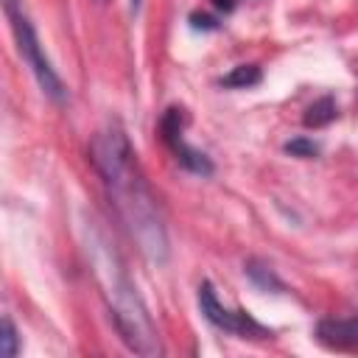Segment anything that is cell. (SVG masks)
I'll return each mask as SVG.
<instances>
[{
  "label": "cell",
  "instance_id": "1",
  "mask_svg": "<svg viewBox=\"0 0 358 358\" xmlns=\"http://www.w3.org/2000/svg\"><path fill=\"white\" fill-rule=\"evenodd\" d=\"M90 154H92V165L98 168L106 185V193L112 199V207L120 224L129 229V235L134 238L145 260L162 266L168 260L165 224H162L157 199L134 159L129 137L117 123H109L92 137Z\"/></svg>",
  "mask_w": 358,
  "mask_h": 358
},
{
  "label": "cell",
  "instance_id": "2",
  "mask_svg": "<svg viewBox=\"0 0 358 358\" xmlns=\"http://www.w3.org/2000/svg\"><path fill=\"white\" fill-rule=\"evenodd\" d=\"M87 252L92 260V271L103 288L106 305L112 310L115 327L120 333V338L140 355H159V336L154 330V322L143 305V299L137 296V288L131 285L120 257L115 249H109V243L103 241V235L95 229L87 241Z\"/></svg>",
  "mask_w": 358,
  "mask_h": 358
},
{
  "label": "cell",
  "instance_id": "3",
  "mask_svg": "<svg viewBox=\"0 0 358 358\" xmlns=\"http://www.w3.org/2000/svg\"><path fill=\"white\" fill-rule=\"evenodd\" d=\"M3 11L11 22V31H14V39H17V48H20V56L25 59V64L31 67V73L36 76L39 87L53 98V101H64V84L62 78L56 76V70L50 67L48 56L42 53V45L36 39V31L22 8L20 0H3Z\"/></svg>",
  "mask_w": 358,
  "mask_h": 358
},
{
  "label": "cell",
  "instance_id": "4",
  "mask_svg": "<svg viewBox=\"0 0 358 358\" xmlns=\"http://www.w3.org/2000/svg\"><path fill=\"white\" fill-rule=\"evenodd\" d=\"M199 308H201V313H204V319L210 324H215V327H221L227 333H235V336H243V338L246 336L249 338H266V336H271L249 313H243V310H227L218 302V296H215V291H213L210 282H201L199 285Z\"/></svg>",
  "mask_w": 358,
  "mask_h": 358
},
{
  "label": "cell",
  "instance_id": "5",
  "mask_svg": "<svg viewBox=\"0 0 358 358\" xmlns=\"http://www.w3.org/2000/svg\"><path fill=\"white\" fill-rule=\"evenodd\" d=\"M316 336L330 350H358V313L322 319L316 324Z\"/></svg>",
  "mask_w": 358,
  "mask_h": 358
},
{
  "label": "cell",
  "instance_id": "6",
  "mask_svg": "<svg viewBox=\"0 0 358 358\" xmlns=\"http://www.w3.org/2000/svg\"><path fill=\"white\" fill-rule=\"evenodd\" d=\"M171 148H173V154H176V159L187 168V171H193V173H199V176H210L213 173V162L201 154V151H196V148H190L182 137L179 140H173V143H168Z\"/></svg>",
  "mask_w": 358,
  "mask_h": 358
},
{
  "label": "cell",
  "instance_id": "7",
  "mask_svg": "<svg viewBox=\"0 0 358 358\" xmlns=\"http://www.w3.org/2000/svg\"><path fill=\"white\" fill-rule=\"evenodd\" d=\"M336 115H338L336 101H333L330 95H324V98H319V101H313V103L308 106V112H305L302 123H305L308 129H319V126L333 123V120H336Z\"/></svg>",
  "mask_w": 358,
  "mask_h": 358
},
{
  "label": "cell",
  "instance_id": "8",
  "mask_svg": "<svg viewBox=\"0 0 358 358\" xmlns=\"http://www.w3.org/2000/svg\"><path fill=\"white\" fill-rule=\"evenodd\" d=\"M260 84V67L257 64H238L232 73H227L221 78V87H235V90H246Z\"/></svg>",
  "mask_w": 358,
  "mask_h": 358
},
{
  "label": "cell",
  "instance_id": "9",
  "mask_svg": "<svg viewBox=\"0 0 358 358\" xmlns=\"http://www.w3.org/2000/svg\"><path fill=\"white\" fill-rule=\"evenodd\" d=\"M246 274H249L263 291H280V288H282V282L274 277L271 266H266V263H260V260H249V263H246Z\"/></svg>",
  "mask_w": 358,
  "mask_h": 358
},
{
  "label": "cell",
  "instance_id": "10",
  "mask_svg": "<svg viewBox=\"0 0 358 358\" xmlns=\"http://www.w3.org/2000/svg\"><path fill=\"white\" fill-rule=\"evenodd\" d=\"M17 327H14V322L6 316L3 319V355L6 358H14L17 355Z\"/></svg>",
  "mask_w": 358,
  "mask_h": 358
},
{
  "label": "cell",
  "instance_id": "11",
  "mask_svg": "<svg viewBox=\"0 0 358 358\" xmlns=\"http://www.w3.org/2000/svg\"><path fill=\"white\" fill-rule=\"evenodd\" d=\"M285 151H288L291 157H316V154H319L316 143H310V140H305V137H296V140L285 143Z\"/></svg>",
  "mask_w": 358,
  "mask_h": 358
},
{
  "label": "cell",
  "instance_id": "12",
  "mask_svg": "<svg viewBox=\"0 0 358 358\" xmlns=\"http://www.w3.org/2000/svg\"><path fill=\"white\" fill-rule=\"evenodd\" d=\"M190 20H193V28H215V20L207 14H193Z\"/></svg>",
  "mask_w": 358,
  "mask_h": 358
},
{
  "label": "cell",
  "instance_id": "13",
  "mask_svg": "<svg viewBox=\"0 0 358 358\" xmlns=\"http://www.w3.org/2000/svg\"><path fill=\"white\" fill-rule=\"evenodd\" d=\"M215 3V8H221V11H232L235 8V0H213Z\"/></svg>",
  "mask_w": 358,
  "mask_h": 358
},
{
  "label": "cell",
  "instance_id": "14",
  "mask_svg": "<svg viewBox=\"0 0 358 358\" xmlns=\"http://www.w3.org/2000/svg\"><path fill=\"white\" fill-rule=\"evenodd\" d=\"M131 3H134V6H137V3H140V0H131Z\"/></svg>",
  "mask_w": 358,
  "mask_h": 358
}]
</instances>
